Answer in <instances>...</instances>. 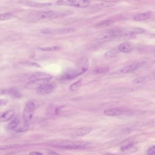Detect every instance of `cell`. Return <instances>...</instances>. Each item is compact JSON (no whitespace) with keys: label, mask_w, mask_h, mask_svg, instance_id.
<instances>
[{"label":"cell","mask_w":155,"mask_h":155,"mask_svg":"<svg viewBox=\"0 0 155 155\" xmlns=\"http://www.w3.org/2000/svg\"><path fill=\"white\" fill-rule=\"evenodd\" d=\"M88 68V61L86 58L82 59L78 68L71 70L68 71L64 75H62V80L73 79L74 78L82 75L85 73Z\"/></svg>","instance_id":"6da1fadb"},{"label":"cell","mask_w":155,"mask_h":155,"mask_svg":"<svg viewBox=\"0 0 155 155\" xmlns=\"http://www.w3.org/2000/svg\"><path fill=\"white\" fill-rule=\"evenodd\" d=\"M90 4L89 0H58L56 2L57 6L75 7L79 8H87Z\"/></svg>","instance_id":"7a4b0ae2"},{"label":"cell","mask_w":155,"mask_h":155,"mask_svg":"<svg viewBox=\"0 0 155 155\" xmlns=\"http://www.w3.org/2000/svg\"><path fill=\"white\" fill-rule=\"evenodd\" d=\"M37 108V104L34 101H30L26 104L23 113V120L28 123L33 117L35 110Z\"/></svg>","instance_id":"3957f363"},{"label":"cell","mask_w":155,"mask_h":155,"mask_svg":"<svg viewBox=\"0 0 155 155\" xmlns=\"http://www.w3.org/2000/svg\"><path fill=\"white\" fill-rule=\"evenodd\" d=\"M74 28H45L41 30V32L42 34L47 35H65L74 33L76 31Z\"/></svg>","instance_id":"277c9868"},{"label":"cell","mask_w":155,"mask_h":155,"mask_svg":"<svg viewBox=\"0 0 155 155\" xmlns=\"http://www.w3.org/2000/svg\"><path fill=\"white\" fill-rule=\"evenodd\" d=\"M148 60V59L145 58L137 61L132 64L123 67L118 71V73L119 74H125L137 70L145 64L147 61Z\"/></svg>","instance_id":"5b68a950"},{"label":"cell","mask_w":155,"mask_h":155,"mask_svg":"<svg viewBox=\"0 0 155 155\" xmlns=\"http://www.w3.org/2000/svg\"><path fill=\"white\" fill-rule=\"evenodd\" d=\"M124 32V31L122 29L116 28L110 30L99 35L97 37V39L101 41L115 39Z\"/></svg>","instance_id":"8992f818"},{"label":"cell","mask_w":155,"mask_h":155,"mask_svg":"<svg viewBox=\"0 0 155 155\" xmlns=\"http://www.w3.org/2000/svg\"><path fill=\"white\" fill-rule=\"evenodd\" d=\"M51 78L41 79L30 81L25 85V88L28 89H38L45 84L49 82Z\"/></svg>","instance_id":"52a82bcc"},{"label":"cell","mask_w":155,"mask_h":155,"mask_svg":"<svg viewBox=\"0 0 155 155\" xmlns=\"http://www.w3.org/2000/svg\"><path fill=\"white\" fill-rule=\"evenodd\" d=\"M55 15H56V12L52 11L42 12L32 15L30 19L34 21L41 20L46 19L52 18Z\"/></svg>","instance_id":"ba28073f"},{"label":"cell","mask_w":155,"mask_h":155,"mask_svg":"<svg viewBox=\"0 0 155 155\" xmlns=\"http://www.w3.org/2000/svg\"><path fill=\"white\" fill-rule=\"evenodd\" d=\"M19 3L25 6L36 8H46L51 5L50 3H39L30 0H21L19 2Z\"/></svg>","instance_id":"9c48e42d"},{"label":"cell","mask_w":155,"mask_h":155,"mask_svg":"<svg viewBox=\"0 0 155 155\" xmlns=\"http://www.w3.org/2000/svg\"><path fill=\"white\" fill-rule=\"evenodd\" d=\"M126 109L123 108L115 107L105 110L104 113L110 117H117L123 115L126 112Z\"/></svg>","instance_id":"30bf717a"},{"label":"cell","mask_w":155,"mask_h":155,"mask_svg":"<svg viewBox=\"0 0 155 155\" xmlns=\"http://www.w3.org/2000/svg\"><path fill=\"white\" fill-rule=\"evenodd\" d=\"M55 88V86L52 83H48L41 86L37 89V93L39 95H44L51 93Z\"/></svg>","instance_id":"8fae6325"},{"label":"cell","mask_w":155,"mask_h":155,"mask_svg":"<svg viewBox=\"0 0 155 155\" xmlns=\"http://www.w3.org/2000/svg\"><path fill=\"white\" fill-rule=\"evenodd\" d=\"M134 48V46L131 42L129 41H125L120 43L118 46V50L120 52L122 53H129L131 52Z\"/></svg>","instance_id":"7c38bea8"},{"label":"cell","mask_w":155,"mask_h":155,"mask_svg":"<svg viewBox=\"0 0 155 155\" xmlns=\"http://www.w3.org/2000/svg\"><path fill=\"white\" fill-rule=\"evenodd\" d=\"M15 115L14 110H9L5 112L0 113V122H4L12 119Z\"/></svg>","instance_id":"4fadbf2b"},{"label":"cell","mask_w":155,"mask_h":155,"mask_svg":"<svg viewBox=\"0 0 155 155\" xmlns=\"http://www.w3.org/2000/svg\"><path fill=\"white\" fill-rule=\"evenodd\" d=\"M87 144H69V145H64L61 147V148L68 150H82L86 149Z\"/></svg>","instance_id":"5bb4252c"},{"label":"cell","mask_w":155,"mask_h":155,"mask_svg":"<svg viewBox=\"0 0 155 155\" xmlns=\"http://www.w3.org/2000/svg\"><path fill=\"white\" fill-rule=\"evenodd\" d=\"M151 13L150 12H144L138 14L134 17V19L137 21H141L148 19L151 17Z\"/></svg>","instance_id":"9a60e30c"},{"label":"cell","mask_w":155,"mask_h":155,"mask_svg":"<svg viewBox=\"0 0 155 155\" xmlns=\"http://www.w3.org/2000/svg\"><path fill=\"white\" fill-rule=\"evenodd\" d=\"M92 129L89 127H84L80 128L77 130L76 132V135L77 136H85L89 133H91L92 130Z\"/></svg>","instance_id":"2e32d148"},{"label":"cell","mask_w":155,"mask_h":155,"mask_svg":"<svg viewBox=\"0 0 155 155\" xmlns=\"http://www.w3.org/2000/svg\"><path fill=\"white\" fill-rule=\"evenodd\" d=\"M24 121V120H23ZM29 128V125L28 122H25L22 123L20 121L18 125L16 128L14 130L15 131L17 132H23V131H26L28 130Z\"/></svg>","instance_id":"e0dca14e"},{"label":"cell","mask_w":155,"mask_h":155,"mask_svg":"<svg viewBox=\"0 0 155 155\" xmlns=\"http://www.w3.org/2000/svg\"><path fill=\"white\" fill-rule=\"evenodd\" d=\"M113 23V21L110 19L106 20L99 22L97 24H96L95 26V29H99L102 28H106L108 27L110 25H111Z\"/></svg>","instance_id":"ac0fdd59"},{"label":"cell","mask_w":155,"mask_h":155,"mask_svg":"<svg viewBox=\"0 0 155 155\" xmlns=\"http://www.w3.org/2000/svg\"><path fill=\"white\" fill-rule=\"evenodd\" d=\"M119 52L120 51H119L118 49H112L106 52L104 54V57L106 59L112 58L117 57L118 55Z\"/></svg>","instance_id":"d6986e66"},{"label":"cell","mask_w":155,"mask_h":155,"mask_svg":"<svg viewBox=\"0 0 155 155\" xmlns=\"http://www.w3.org/2000/svg\"><path fill=\"white\" fill-rule=\"evenodd\" d=\"M48 78H51V76L43 73H37L31 75L29 78L30 81L35 80L37 79H41Z\"/></svg>","instance_id":"ffe728a7"},{"label":"cell","mask_w":155,"mask_h":155,"mask_svg":"<svg viewBox=\"0 0 155 155\" xmlns=\"http://www.w3.org/2000/svg\"><path fill=\"white\" fill-rule=\"evenodd\" d=\"M115 3L113 2H102V3H98L96 4L93 6V8L95 9H102L106 8H110L115 6Z\"/></svg>","instance_id":"44dd1931"},{"label":"cell","mask_w":155,"mask_h":155,"mask_svg":"<svg viewBox=\"0 0 155 155\" xmlns=\"http://www.w3.org/2000/svg\"><path fill=\"white\" fill-rule=\"evenodd\" d=\"M20 121L19 118L18 117H16L12 119L8 125V129L11 130H14L18 125Z\"/></svg>","instance_id":"7402d4cb"},{"label":"cell","mask_w":155,"mask_h":155,"mask_svg":"<svg viewBox=\"0 0 155 155\" xmlns=\"http://www.w3.org/2000/svg\"><path fill=\"white\" fill-rule=\"evenodd\" d=\"M151 79V78L150 77L146 76V77H141L137 78L132 81L131 82L134 84H139V83H144V82L149 81Z\"/></svg>","instance_id":"603a6c76"},{"label":"cell","mask_w":155,"mask_h":155,"mask_svg":"<svg viewBox=\"0 0 155 155\" xmlns=\"http://www.w3.org/2000/svg\"><path fill=\"white\" fill-rule=\"evenodd\" d=\"M110 68L108 67H102L94 70L93 73L95 75H101L106 74L109 71Z\"/></svg>","instance_id":"cb8c5ba5"},{"label":"cell","mask_w":155,"mask_h":155,"mask_svg":"<svg viewBox=\"0 0 155 155\" xmlns=\"http://www.w3.org/2000/svg\"><path fill=\"white\" fill-rule=\"evenodd\" d=\"M82 84V80L80 79L71 85L69 89L71 91H76L80 88Z\"/></svg>","instance_id":"d4e9b609"},{"label":"cell","mask_w":155,"mask_h":155,"mask_svg":"<svg viewBox=\"0 0 155 155\" xmlns=\"http://www.w3.org/2000/svg\"><path fill=\"white\" fill-rule=\"evenodd\" d=\"M8 95H10L12 97L19 98L21 97V94L19 91L17 89H9Z\"/></svg>","instance_id":"484cf974"},{"label":"cell","mask_w":155,"mask_h":155,"mask_svg":"<svg viewBox=\"0 0 155 155\" xmlns=\"http://www.w3.org/2000/svg\"><path fill=\"white\" fill-rule=\"evenodd\" d=\"M61 47L59 46H52V47H45L39 48L41 50L45 51H55L60 49Z\"/></svg>","instance_id":"4316f807"},{"label":"cell","mask_w":155,"mask_h":155,"mask_svg":"<svg viewBox=\"0 0 155 155\" xmlns=\"http://www.w3.org/2000/svg\"><path fill=\"white\" fill-rule=\"evenodd\" d=\"M14 15L11 13H3L0 14V21H5L12 18Z\"/></svg>","instance_id":"83f0119b"},{"label":"cell","mask_w":155,"mask_h":155,"mask_svg":"<svg viewBox=\"0 0 155 155\" xmlns=\"http://www.w3.org/2000/svg\"><path fill=\"white\" fill-rule=\"evenodd\" d=\"M21 65L24 67H32V68H40L41 67L39 64L35 62H23L21 63Z\"/></svg>","instance_id":"f1b7e54d"},{"label":"cell","mask_w":155,"mask_h":155,"mask_svg":"<svg viewBox=\"0 0 155 155\" xmlns=\"http://www.w3.org/2000/svg\"><path fill=\"white\" fill-rule=\"evenodd\" d=\"M18 144H12V145H5V146H0V150H5L9 149L18 147Z\"/></svg>","instance_id":"f546056e"},{"label":"cell","mask_w":155,"mask_h":155,"mask_svg":"<svg viewBox=\"0 0 155 155\" xmlns=\"http://www.w3.org/2000/svg\"><path fill=\"white\" fill-rule=\"evenodd\" d=\"M134 145H135V143H134V142H132V143H129V144H127V145H126V146L122 147L121 148V150H127L129 149L130 148L133 147Z\"/></svg>","instance_id":"4dcf8cb0"},{"label":"cell","mask_w":155,"mask_h":155,"mask_svg":"<svg viewBox=\"0 0 155 155\" xmlns=\"http://www.w3.org/2000/svg\"><path fill=\"white\" fill-rule=\"evenodd\" d=\"M155 153V146H153V147H151L148 150L147 154L150 155H154Z\"/></svg>","instance_id":"1f68e13d"},{"label":"cell","mask_w":155,"mask_h":155,"mask_svg":"<svg viewBox=\"0 0 155 155\" xmlns=\"http://www.w3.org/2000/svg\"><path fill=\"white\" fill-rule=\"evenodd\" d=\"M9 89H0V95H8Z\"/></svg>","instance_id":"d6a6232c"},{"label":"cell","mask_w":155,"mask_h":155,"mask_svg":"<svg viewBox=\"0 0 155 155\" xmlns=\"http://www.w3.org/2000/svg\"><path fill=\"white\" fill-rule=\"evenodd\" d=\"M8 102V100L6 99H0V106L6 105Z\"/></svg>","instance_id":"836d02e7"},{"label":"cell","mask_w":155,"mask_h":155,"mask_svg":"<svg viewBox=\"0 0 155 155\" xmlns=\"http://www.w3.org/2000/svg\"><path fill=\"white\" fill-rule=\"evenodd\" d=\"M29 154H30V155H42V153H41V152H36V151H34V152H30V153H29Z\"/></svg>","instance_id":"e575fe53"},{"label":"cell","mask_w":155,"mask_h":155,"mask_svg":"<svg viewBox=\"0 0 155 155\" xmlns=\"http://www.w3.org/2000/svg\"><path fill=\"white\" fill-rule=\"evenodd\" d=\"M47 153L48 154H50V155H53V154H59L58 153L55 152V151H52V150H48Z\"/></svg>","instance_id":"d590c367"}]
</instances>
